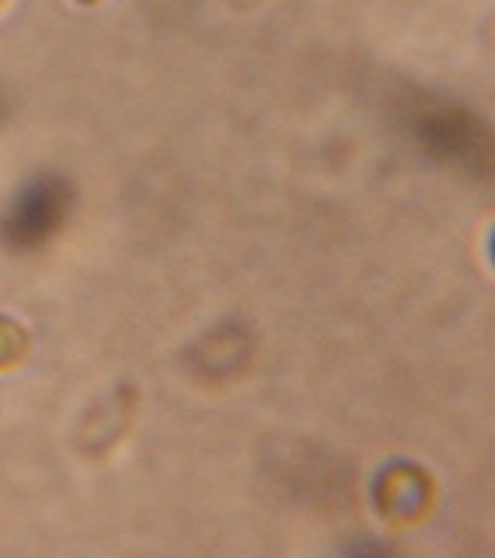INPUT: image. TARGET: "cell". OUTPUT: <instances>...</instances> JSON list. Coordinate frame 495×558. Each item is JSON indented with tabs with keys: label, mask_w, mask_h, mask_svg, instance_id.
<instances>
[{
	"label": "cell",
	"mask_w": 495,
	"mask_h": 558,
	"mask_svg": "<svg viewBox=\"0 0 495 558\" xmlns=\"http://www.w3.org/2000/svg\"><path fill=\"white\" fill-rule=\"evenodd\" d=\"M408 131L432 158L459 170L483 173L493 161V140L481 116L440 95L408 98Z\"/></svg>",
	"instance_id": "cell-1"
},
{
	"label": "cell",
	"mask_w": 495,
	"mask_h": 558,
	"mask_svg": "<svg viewBox=\"0 0 495 558\" xmlns=\"http://www.w3.org/2000/svg\"><path fill=\"white\" fill-rule=\"evenodd\" d=\"M71 182L64 177H58V173L37 177L15 195L10 209L3 213L0 238L10 250H40L64 228L68 216H71Z\"/></svg>",
	"instance_id": "cell-2"
},
{
	"label": "cell",
	"mask_w": 495,
	"mask_h": 558,
	"mask_svg": "<svg viewBox=\"0 0 495 558\" xmlns=\"http://www.w3.org/2000/svg\"><path fill=\"white\" fill-rule=\"evenodd\" d=\"M80 3H85V7H92V3H98V0H80Z\"/></svg>",
	"instance_id": "cell-6"
},
{
	"label": "cell",
	"mask_w": 495,
	"mask_h": 558,
	"mask_svg": "<svg viewBox=\"0 0 495 558\" xmlns=\"http://www.w3.org/2000/svg\"><path fill=\"white\" fill-rule=\"evenodd\" d=\"M377 504H381L383 517L396 519V522H413L425 517L432 504V480L413 464H396L381 474Z\"/></svg>",
	"instance_id": "cell-3"
},
{
	"label": "cell",
	"mask_w": 495,
	"mask_h": 558,
	"mask_svg": "<svg viewBox=\"0 0 495 558\" xmlns=\"http://www.w3.org/2000/svg\"><path fill=\"white\" fill-rule=\"evenodd\" d=\"M31 349L28 331L10 316H0V371H10L25 362Z\"/></svg>",
	"instance_id": "cell-5"
},
{
	"label": "cell",
	"mask_w": 495,
	"mask_h": 558,
	"mask_svg": "<svg viewBox=\"0 0 495 558\" xmlns=\"http://www.w3.org/2000/svg\"><path fill=\"white\" fill-rule=\"evenodd\" d=\"M253 359V340L238 325H226L192 349V367L207 379H234Z\"/></svg>",
	"instance_id": "cell-4"
}]
</instances>
